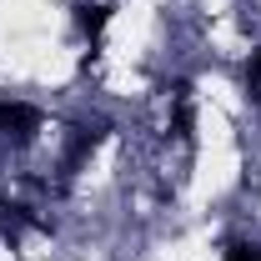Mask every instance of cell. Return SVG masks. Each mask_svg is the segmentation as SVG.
Instances as JSON below:
<instances>
[{
	"instance_id": "cell-1",
	"label": "cell",
	"mask_w": 261,
	"mask_h": 261,
	"mask_svg": "<svg viewBox=\"0 0 261 261\" xmlns=\"http://www.w3.org/2000/svg\"><path fill=\"white\" fill-rule=\"evenodd\" d=\"M0 126H5V136H15V141H35L40 111H35V106H20V100H5V106H0Z\"/></svg>"
},
{
	"instance_id": "cell-2",
	"label": "cell",
	"mask_w": 261,
	"mask_h": 261,
	"mask_svg": "<svg viewBox=\"0 0 261 261\" xmlns=\"http://www.w3.org/2000/svg\"><path fill=\"white\" fill-rule=\"evenodd\" d=\"M106 130H111L106 121H96V126H81V130H75V146H70V156H65V171H75V166L86 161V156L96 151L100 141H106Z\"/></svg>"
},
{
	"instance_id": "cell-3",
	"label": "cell",
	"mask_w": 261,
	"mask_h": 261,
	"mask_svg": "<svg viewBox=\"0 0 261 261\" xmlns=\"http://www.w3.org/2000/svg\"><path fill=\"white\" fill-rule=\"evenodd\" d=\"M75 20H81V31L91 35V45H96V40H100V31L111 25V5H91V0H86V5L75 10Z\"/></svg>"
},
{
	"instance_id": "cell-4",
	"label": "cell",
	"mask_w": 261,
	"mask_h": 261,
	"mask_svg": "<svg viewBox=\"0 0 261 261\" xmlns=\"http://www.w3.org/2000/svg\"><path fill=\"white\" fill-rule=\"evenodd\" d=\"M171 126H176L181 141L191 136V86H176V116H171Z\"/></svg>"
},
{
	"instance_id": "cell-5",
	"label": "cell",
	"mask_w": 261,
	"mask_h": 261,
	"mask_svg": "<svg viewBox=\"0 0 261 261\" xmlns=\"http://www.w3.org/2000/svg\"><path fill=\"white\" fill-rule=\"evenodd\" d=\"M20 226H31V211L5 201V206H0V236H10V241H15V231H20Z\"/></svg>"
},
{
	"instance_id": "cell-6",
	"label": "cell",
	"mask_w": 261,
	"mask_h": 261,
	"mask_svg": "<svg viewBox=\"0 0 261 261\" xmlns=\"http://www.w3.org/2000/svg\"><path fill=\"white\" fill-rule=\"evenodd\" d=\"M246 96L261 106V45L251 50V61H246Z\"/></svg>"
},
{
	"instance_id": "cell-7",
	"label": "cell",
	"mask_w": 261,
	"mask_h": 261,
	"mask_svg": "<svg viewBox=\"0 0 261 261\" xmlns=\"http://www.w3.org/2000/svg\"><path fill=\"white\" fill-rule=\"evenodd\" d=\"M226 261H261V251L251 246V241H236V246L226 251Z\"/></svg>"
}]
</instances>
